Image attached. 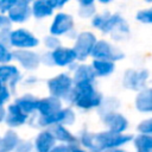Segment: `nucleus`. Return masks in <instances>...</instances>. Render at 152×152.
<instances>
[{
    "instance_id": "21",
    "label": "nucleus",
    "mask_w": 152,
    "mask_h": 152,
    "mask_svg": "<svg viewBox=\"0 0 152 152\" xmlns=\"http://www.w3.org/2000/svg\"><path fill=\"white\" fill-rule=\"evenodd\" d=\"M57 144L50 129H42L36 135L32 145L36 152H50L51 148Z\"/></svg>"
},
{
    "instance_id": "34",
    "label": "nucleus",
    "mask_w": 152,
    "mask_h": 152,
    "mask_svg": "<svg viewBox=\"0 0 152 152\" xmlns=\"http://www.w3.org/2000/svg\"><path fill=\"white\" fill-rule=\"evenodd\" d=\"M32 151H33V145H32L31 141L20 140L13 152H32Z\"/></svg>"
},
{
    "instance_id": "30",
    "label": "nucleus",
    "mask_w": 152,
    "mask_h": 152,
    "mask_svg": "<svg viewBox=\"0 0 152 152\" xmlns=\"http://www.w3.org/2000/svg\"><path fill=\"white\" fill-rule=\"evenodd\" d=\"M11 21L8 20L7 15L0 14V42L7 44L8 40V34L11 32ZM8 45V44H7Z\"/></svg>"
},
{
    "instance_id": "38",
    "label": "nucleus",
    "mask_w": 152,
    "mask_h": 152,
    "mask_svg": "<svg viewBox=\"0 0 152 152\" xmlns=\"http://www.w3.org/2000/svg\"><path fill=\"white\" fill-rule=\"evenodd\" d=\"M71 151V147L68 146V145H64V144H56L50 152H70Z\"/></svg>"
},
{
    "instance_id": "10",
    "label": "nucleus",
    "mask_w": 152,
    "mask_h": 152,
    "mask_svg": "<svg viewBox=\"0 0 152 152\" xmlns=\"http://www.w3.org/2000/svg\"><path fill=\"white\" fill-rule=\"evenodd\" d=\"M90 58L91 59H106V61L116 63L125 58V52L115 43L106 38H97V42L93 49Z\"/></svg>"
},
{
    "instance_id": "4",
    "label": "nucleus",
    "mask_w": 152,
    "mask_h": 152,
    "mask_svg": "<svg viewBox=\"0 0 152 152\" xmlns=\"http://www.w3.org/2000/svg\"><path fill=\"white\" fill-rule=\"evenodd\" d=\"M40 63L46 66L70 69L77 63V58L71 46L61 45L53 51H46L43 55H40Z\"/></svg>"
},
{
    "instance_id": "6",
    "label": "nucleus",
    "mask_w": 152,
    "mask_h": 152,
    "mask_svg": "<svg viewBox=\"0 0 152 152\" xmlns=\"http://www.w3.org/2000/svg\"><path fill=\"white\" fill-rule=\"evenodd\" d=\"M49 34L55 37H68L74 39L77 34L76 24L74 17L64 11H59L53 14L52 21L49 27Z\"/></svg>"
},
{
    "instance_id": "12",
    "label": "nucleus",
    "mask_w": 152,
    "mask_h": 152,
    "mask_svg": "<svg viewBox=\"0 0 152 152\" xmlns=\"http://www.w3.org/2000/svg\"><path fill=\"white\" fill-rule=\"evenodd\" d=\"M99 115H100L101 124L106 131L118 133V134L127 133V131L129 128V121H128L127 116L124 113H121L120 110L102 113Z\"/></svg>"
},
{
    "instance_id": "18",
    "label": "nucleus",
    "mask_w": 152,
    "mask_h": 152,
    "mask_svg": "<svg viewBox=\"0 0 152 152\" xmlns=\"http://www.w3.org/2000/svg\"><path fill=\"white\" fill-rule=\"evenodd\" d=\"M28 119H30V116L26 115L25 113H23L20 110V108L14 102L8 104V107L6 108L5 124L10 127V129H13V128L25 125L28 121Z\"/></svg>"
},
{
    "instance_id": "19",
    "label": "nucleus",
    "mask_w": 152,
    "mask_h": 152,
    "mask_svg": "<svg viewBox=\"0 0 152 152\" xmlns=\"http://www.w3.org/2000/svg\"><path fill=\"white\" fill-rule=\"evenodd\" d=\"M63 101L52 97L50 95L38 99V104H37V113L38 116H48L51 115L63 108Z\"/></svg>"
},
{
    "instance_id": "35",
    "label": "nucleus",
    "mask_w": 152,
    "mask_h": 152,
    "mask_svg": "<svg viewBox=\"0 0 152 152\" xmlns=\"http://www.w3.org/2000/svg\"><path fill=\"white\" fill-rule=\"evenodd\" d=\"M11 97V90L6 84L0 87V106H4Z\"/></svg>"
},
{
    "instance_id": "28",
    "label": "nucleus",
    "mask_w": 152,
    "mask_h": 152,
    "mask_svg": "<svg viewBox=\"0 0 152 152\" xmlns=\"http://www.w3.org/2000/svg\"><path fill=\"white\" fill-rule=\"evenodd\" d=\"M119 108H120V100L116 96H104L97 113L102 114V113L114 112V110H119Z\"/></svg>"
},
{
    "instance_id": "39",
    "label": "nucleus",
    "mask_w": 152,
    "mask_h": 152,
    "mask_svg": "<svg viewBox=\"0 0 152 152\" xmlns=\"http://www.w3.org/2000/svg\"><path fill=\"white\" fill-rule=\"evenodd\" d=\"M25 83L26 84H30V86H33L34 83H37V81H38V78L36 77V76H33V75H31V76H27L25 80Z\"/></svg>"
},
{
    "instance_id": "7",
    "label": "nucleus",
    "mask_w": 152,
    "mask_h": 152,
    "mask_svg": "<svg viewBox=\"0 0 152 152\" xmlns=\"http://www.w3.org/2000/svg\"><path fill=\"white\" fill-rule=\"evenodd\" d=\"M151 74L147 68H128L124 71L121 77V86L124 89L139 93L148 86Z\"/></svg>"
},
{
    "instance_id": "25",
    "label": "nucleus",
    "mask_w": 152,
    "mask_h": 152,
    "mask_svg": "<svg viewBox=\"0 0 152 152\" xmlns=\"http://www.w3.org/2000/svg\"><path fill=\"white\" fill-rule=\"evenodd\" d=\"M20 138L14 129H8L2 137H0V152H13L19 144Z\"/></svg>"
},
{
    "instance_id": "14",
    "label": "nucleus",
    "mask_w": 152,
    "mask_h": 152,
    "mask_svg": "<svg viewBox=\"0 0 152 152\" xmlns=\"http://www.w3.org/2000/svg\"><path fill=\"white\" fill-rule=\"evenodd\" d=\"M70 75L72 77L74 86L77 84H86V83H96V76L90 66L89 63L82 62L76 63L74 66L69 69Z\"/></svg>"
},
{
    "instance_id": "3",
    "label": "nucleus",
    "mask_w": 152,
    "mask_h": 152,
    "mask_svg": "<svg viewBox=\"0 0 152 152\" xmlns=\"http://www.w3.org/2000/svg\"><path fill=\"white\" fill-rule=\"evenodd\" d=\"M133 135L129 133L118 134L106 129L94 132V141L91 152H110L115 148L125 147L132 142Z\"/></svg>"
},
{
    "instance_id": "13",
    "label": "nucleus",
    "mask_w": 152,
    "mask_h": 152,
    "mask_svg": "<svg viewBox=\"0 0 152 152\" xmlns=\"http://www.w3.org/2000/svg\"><path fill=\"white\" fill-rule=\"evenodd\" d=\"M13 61H15L24 70L33 71L39 68L40 55L34 50H14L12 51Z\"/></svg>"
},
{
    "instance_id": "31",
    "label": "nucleus",
    "mask_w": 152,
    "mask_h": 152,
    "mask_svg": "<svg viewBox=\"0 0 152 152\" xmlns=\"http://www.w3.org/2000/svg\"><path fill=\"white\" fill-rule=\"evenodd\" d=\"M137 134H146L152 135V115L140 120L135 127Z\"/></svg>"
},
{
    "instance_id": "32",
    "label": "nucleus",
    "mask_w": 152,
    "mask_h": 152,
    "mask_svg": "<svg viewBox=\"0 0 152 152\" xmlns=\"http://www.w3.org/2000/svg\"><path fill=\"white\" fill-rule=\"evenodd\" d=\"M12 61H13V55L8 45L0 42V64H8Z\"/></svg>"
},
{
    "instance_id": "29",
    "label": "nucleus",
    "mask_w": 152,
    "mask_h": 152,
    "mask_svg": "<svg viewBox=\"0 0 152 152\" xmlns=\"http://www.w3.org/2000/svg\"><path fill=\"white\" fill-rule=\"evenodd\" d=\"M135 20L144 25H152V4L138 10L135 13Z\"/></svg>"
},
{
    "instance_id": "17",
    "label": "nucleus",
    "mask_w": 152,
    "mask_h": 152,
    "mask_svg": "<svg viewBox=\"0 0 152 152\" xmlns=\"http://www.w3.org/2000/svg\"><path fill=\"white\" fill-rule=\"evenodd\" d=\"M134 108L140 114L152 115V86H147L134 96Z\"/></svg>"
},
{
    "instance_id": "5",
    "label": "nucleus",
    "mask_w": 152,
    "mask_h": 152,
    "mask_svg": "<svg viewBox=\"0 0 152 152\" xmlns=\"http://www.w3.org/2000/svg\"><path fill=\"white\" fill-rule=\"evenodd\" d=\"M46 88L50 96L56 97L61 101H68L74 88V82L70 72L62 71L56 74L55 76L48 80Z\"/></svg>"
},
{
    "instance_id": "16",
    "label": "nucleus",
    "mask_w": 152,
    "mask_h": 152,
    "mask_svg": "<svg viewBox=\"0 0 152 152\" xmlns=\"http://www.w3.org/2000/svg\"><path fill=\"white\" fill-rule=\"evenodd\" d=\"M21 80V74L15 65L11 63L0 64V82L2 84H6L10 88V90L15 89V87Z\"/></svg>"
},
{
    "instance_id": "41",
    "label": "nucleus",
    "mask_w": 152,
    "mask_h": 152,
    "mask_svg": "<svg viewBox=\"0 0 152 152\" xmlns=\"http://www.w3.org/2000/svg\"><path fill=\"white\" fill-rule=\"evenodd\" d=\"M6 118V108L4 106H0V124L5 121Z\"/></svg>"
},
{
    "instance_id": "43",
    "label": "nucleus",
    "mask_w": 152,
    "mask_h": 152,
    "mask_svg": "<svg viewBox=\"0 0 152 152\" xmlns=\"http://www.w3.org/2000/svg\"><path fill=\"white\" fill-rule=\"evenodd\" d=\"M1 86H2V83H1V82H0V87H1Z\"/></svg>"
},
{
    "instance_id": "37",
    "label": "nucleus",
    "mask_w": 152,
    "mask_h": 152,
    "mask_svg": "<svg viewBox=\"0 0 152 152\" xmlns=\"http://www.w3.org/2000/svg\"><path fill=\"white\" fill-rule=\"evenodd\" d=\"M49 1V5L51 6V8L55 11V10H62L68 1L65 0H48Z\"/></svg>"
},
{
    "instance_id": "36",
    "label": "nucleus",
    "mask_w": 152,
    "mask_h": 152,
    "mask_svg": "<svg viewBox=\"0 0 152 152\" xmlns=\"http://www.w3.org/2000/svg\"><path fill=\"white\" fill-rule=\"evenodd\" d=\"M17 0H0V14L7 13Z\"/></svg>"
},
{
    "instance_id": "15",
    "label": "nucleus",
    "mask_w": 152,
    "mask_h": 152,
    "mask_svg": "<svg viewBox=\"0 0 152 152\" xmlns=\"http://www.w3.org/2000/svg\"><path fill=\"white\" fill-rule=\"evenodd\" d=\"M11 24H23L31 18V2L27 0H17L12 8L7 12Z\"/></svg>"
},
{
    "instance_id": "2",
    "label": "nucleus",
    "mask_w": 152,
    "mask_h": 152,
    "mask_svg": "<svg viewBox=\"0 0 152 152\" xmlns=\"http://www.w3.org/2000/svg\"><path fill=\"white\" fill-rule=\"evenodd\" d=\"M104 95L97 89L95 83H86L74 86L72 91L68 99V103L72 108L90 112L99 110L102 104Z\"/></svg>"
},
{
    "instance_id": "23",
    "label": "nucleus",
    "mask_w": 152,
    "mask_h": 152,
    "mask_svg": "<svg viewBox=\"0 0 152 152\" xmlns=\"http://www.w3.org/2000/svg\"><path fill=\"white\" fill-rule=\"evenodd\" d=\"M53 10L49 5L48 0H36L31 2V17L36 18L37 20H42L53 15Z\"/></svg>"
},
{
    "instance_id": "26",
    "label": "nucleus",
    "mask_w": 152,
    "mask_h": 152,
    "mask_svg": "<svg viewBox=\"0 0 152 152\" xmlns=\"http://www.w3.org/2000/svg\"><path fill=\"white\" fill-rule=\"evenodd\" d=\"M97 13V4L93 0H81L77 2V15L83 20H90Z\"/></svg>"
},
{
    "instance_id": "42",
    "label": "nucleus",
    "mask_w": 152,
    "mask_h": 152,
    "mask_svg": "<svg viewBox=\"0 0 152 152\" xmlns=\"http://www.w3.org/2000/svg\"><path fill=\"white\" fill-rule=\"evenodd\" d=\"M110 152H132V151L127 150L126 147H120V148H115V150H113V151H110Z\"/></svg>"
},
{
    "instance_id": "27",
    "label": "nucleus",
    "mask_w": 152,
    "mask_h": 152,
    "mask_svg": "<svg viewBox=\"0 0 152 152\" xmlns=\"http://www.w3.org/2000/svg\"><path fill=\"white\" fill-rule=\"evenodd\" d=\"M134 152H152V135L135 134L132 139Z\"/></svg>"
},
{
    "instance_id": "22",
    "label": "nucleus",
    "mask_w": 152,
    "mask_h": 152,
    "mask_svg": "<svg viewBox=\"0 0 152 152\" xmlns=\"http://www.w3.org/2000/svg\"><path fill=\"white\" fill-rule=\"evenodd\" d=\"M96 78L101 77H109L112 76L115 70H116V63L110 62V61H106V59H91V62L89 63Z\"/></svg>"
},
{
    "instance_id": "8",
    "label": "nucleus",
    "mask_w": 152,
    "mask_h": 152,
    "mask_svg": "<svg viewBox=\"0 0 152 152\" xmlns=\"http://www.w3.org/2000/svg\"><path fill=\"white\" fill-rule=\"evenodd\" d=\"M76 120H77V116H76L75 109L70 106H66L51 115L38 116L36 120V124L38 127H42L43 129H48V128H51L57 125L70 127L76 122Z\"/></svg>"
},
{
    "instance_id": "20",
    "label": "nucleus",
    "mask_w": 152,
    "mask_h": 152,
    "mask_svg": "<svg viewBox=\"0 0 152 152\" xmlns=\"http://www.w3.org/2000/svg\"><path fill=\"white\" fill-rule=\"evenodd\" d=\"M48 129H50V132L52 133L57 144H64V145H68L70 147L77 145V134L72 133L69 127L57 125V126H53V127L48 128Z\"/></svg>"
},
{
    "instance_id": "1",
    "label": "nucleus",
    "mask_w": 152,
    "mask_h": 152,
    "mask_svg": "<svg viewBox=\"0 0 152 152\" xmlns=\"http://www.w3.org/2000/svg\"><path fill=\"white\" fill-rule=\"evenodd\" d=\"M90 25L101 33L110 36L114 42L125 40L131 33L129 24L125 17L119 12H110L108 10L97 12L90 19Z\"/></svg>"
},
{
    "instance_id": "24",
    "label": "nucleus",
    "mask_w": 152,
    "mask_h": 152,
    "mask_svg": "<svg viewBox=\"0 0 152 152\" xmlns=\"http://www.w3.org/2000/svg\"><path fill=\"white\" fill-rule=\"evenodd\" d=\"M14 103L20 108V110L23 113H25L26 115H31L33 113L37 112V104H38V99L32 95V94H24L19 97L15 99Z\"/></svg>"
},
{
    "instance_id": "11",
    "label": "nucleus",
    "mask_w": 152,
    "mask_h": 152,
    "mask_svg": "<svg viewBox=\"0 0 152 152\" xmlns=\"http://www.w3.org/2000/svg\"><path fill=\"white\" fill-rule=\"evenodd\" d=\"M7 44L8 46L14 48V50H33L40 44V40L30 30L19 27L15 30H11Z\"/></svg>"
},
{
    "instance_id": "40",
    "label": "nucleus",
    "mask_w": 152,
    "mask_h": 152,
    "mask_svg": "<svg viewBox=\"0 0 152 152\" xmlns=\"http://www.w3.org/2000/svg\"><path fill=\"white\" fill-rule=\"evenodd\" d=\"M70 152H90V151H88V150H86V148H83V147H81L78 145H75V146H71V151Z\"/></svg>"
},
{
    "instance_id": "33",
    "label": "nucleus",
    "mask_w": 152,
    "mask_h": 152,
    "mask_svg": "<svg viewBox=\"0 0 152 152\" xmlns=\"http://www.w3.org/2000/svg\"><path fill=\"white\" fill-rule=\"evenodd\" d=\"M43 44L45 46V49L48 51H53L55 49H57L58 46L62 45V42L58 37H55V36H51V34H48L44 37L43 39Z\"/></svg>"
},
{
    "instance_id": "9",
    "label": "nucleus",
    "mask_w": 152,
    "mask_h": 152,
    "mask_svg": "<svg viewBox=\"0 0 152 152\" xmlns=\"http://www.w3.org/2000/svg\"><path fill=\"white\" fill-rule=\"evenodd\" d=\"M96 42H97V36L95 32L90 30L77 32L76 37L74 38V44L71 48L76 55L78 63L86 62L88 58H90Z\"/></svg>"
}]
</instances>
